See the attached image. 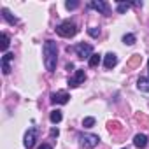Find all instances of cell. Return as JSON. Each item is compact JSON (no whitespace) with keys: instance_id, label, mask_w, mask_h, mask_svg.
I'll return each mask as SVG.
<instances>
[{"instance_id":"603a6c76","label":"cell","mask_w":149,"mask_h":149,"mask_svg":"<svg viewBox=\"0 0 149 149\" xmlns=\"http://www.w3.org/2000/svg\"><path fill=\"white\" fill-rule=\"evenodd\" d=\"M77 6H79V2H67V4H65V7H67L68 11H72V9H77Z\"/></svg>"},{"instance_id":"e0dca14e","label":"cell","mask_w":149,"mask_h":149,"mask_svg":"<svg viewBox=\"0 0 149 149\" xmlns=\"http://www.w3.org/2000/svg\"><path fill=\"white\" fill-rule=\"evenodd\" d=\"M9 35L7 33H2V51H7V47H9Z\"/></svg>"},{"instance_id":"9c48e42d","label":"cell","mask_w":149,"mask_h":149,"mask_svg":"<svg viewBox=\"0 0 149 149\" xmlns=\"http://www.w3.org/2000/svg\"><path fill=\"white\" fill-rule=\"evenodd\" d=\"M13 60H14V54H13V53H6V54L2 56V70H4L6 76L11 72V61H13Z\"/></svg>"},{"instance_id":"5bb4252c","label":"cell","mask_w":149,"mask_h":149,"mask_svg":"<svg viewBox=\"0 0 149 149\" xmlns=\"http://www.w3.org/2000/svg\"><path fill=\"white\" fill-rule=\"evenodd\" d=\"M142 63V56L140 54H133V58L128 61V68H133V67H139Z\"/></svg>"},{"instance_id":"8992f818","label":"cell","mask_w":149,"mask_h":149,"mask_svg":"<svg viewBox=\"0 0 149 149\" xmlns=\"http://www.w3.org/2000/svg\"><path fill=\"white\" fill-rule=\"evenodd\" d=\"M35 140H37V130H35V128H30V130L26 132V135H25L23 144H25L26 149H32V147L35 146Z\"/></svg>"},{"instance_id":"9a60e30c","label":"cell","mask_w":149,"mask_h":149,"mask_svg":"<svg viewBox=\"0 0 149 149\" xmlns=\"http://www.w3.org/2000/svg\"><path fill=\"white\" fill-rule=\"evenodd\" d=\"M61 118H63V116H61V111H53V112H51V123L56 125V123L61 121Z\"/></svg>"},{"instance_id":"277c9868","label":"cell","mask_w":149,"mask_h":149,"mask_svg":"<svg viewBox=\"0 0 149 149\" xmlns=\"http://www.w3.org/2000/svg\"><path fill=\"white\" fill-rule=\"evenodd\" d=\"M74 51L77 53V56H79L81 60H84V58H91V56H93V47H91L90 44H84V42L77 44L76 47H74Z\"/></svg>"},{"instance_id":"6da1fadb","label":"cell","mask_w":149,"mask_h":149,"mask_svg":"<svg viewBox=\"0 0 149 149\" xmlns=\"http://www.w3.org/2000/svg\"><path fill=\"white\" fill-rule=\"evenodd\" d=\"M42 53H44L46 68L49 72H53L56 68V61H58V46H56V42L54 40H46L44 47H42Z\"/></svg>"},{"instance_id":"ffe728a7","label":"cell","mask_w":149,"mask_h":149,"mask_svg":"<svg viewBox=\"0 0 149 149\" xmlns=\"http://www.w3.org/2000/svg\"><path fill=\"white\" fill-rule=\"evenodd\" d=\"M93 125H95V118H84L83 119V126L84 128H91Z\"/></svg>"},{"instance_id":"4fadbf2b","label":"cell","mask_w":149,"mask_h":149,"mask_svg":"<svg viewBox=\"0 0 149 149\" xmlns=\"http://www.w3.org/2000/svg\"><path fill=\"white\" fill-rule=\"evenodd\" d=\"M2 16H4V19H6L9 25H16V23H18V18H14V16H13V14H11L6 7L2 9Z\"/></svg>"},{"instance_id":"52a82bcc","label":"cell","mask_w":149,"mask_h":149,"mask_svg":"<svg viewBox=\"0 0 149 149\" xmlns=\"http://www.w3.org/2000/svg\"><path fill=\"white\" fill-rule=\"evenodd\" d=\"M90 7L98 11V13H102V14H105V16H109V4L104 2V0H93V2L90 4Z\"/></svg>"},{"instance_id":"5b68a950","label":"cell","mask_w":149,"mask_h":149,"mask_svg":"<svg viewBox=\"0 0 149 149\" xmlns=\"http://www.w3.org/2000/svg\"><path fill=\"white\" fill-rule=\"evenodd\" d=\"M84 79H86V74H84V70H83V68H79V70H76L74 77H70V79H68V86H70V88H77L81 83H84Z\"/></svg>"},{"instance_id":"ac0fdd59","label":"cell","mask_w":149,"mask_h":149,"mask_svg":"<svg viewBox=\"0 0 149 149\" xmlns=\"http://www.w3.org/2000/svg\"><path fill=\"white\" fill-rule=\"evenodd\" d=\"M123 42H125V44H128V46H132V44H135V35H132V33H128V35H125V37H123Z\"/></svg>"},{"instance_id":"cb8c5ba5","label":"cell","mask_w":149,"mask_h":149,"mask_svg":"<svg viewBox=\"0 0 149 149\" xmlns=\"http://www.w3.org/2000/svg\"><path fill=\"white\" fill-rule=\"evenodd\" d=\"M58 128H51V137H58Z\"/></svg>"},{"instance_id":"7c38bea8","label":"cell","mask_w":149,"mask_h":149,"mask_svg":"<svg viewBox=\"0 0 149 149\" xmlns=\"http://www.w3.org/2000/svg\"><path fill=\"white\" fill-rule=\"evenodd\" d=\"M137 86H139V90H140V91L149 93V79H147V77H139Z\"/></svg>"},{"instance_id":"3957f363","label":"cell","mask_w":149,"mask_h":149,"mask_svg":"<svg viewBox=\"0 0 149 149\" xmlns=\"http://www.w3.org/2000/svg\"><path fill=\"white\" fill-rule=\"evenodd\" d=\"M79 140H81V146L86 147V149H93V147H97L98 142H100L98 135H93V133H81V135H79Z\"/></svg>"},{"instance_id":"4316f807","label":"cell","mask_w":149,"mask_h":149,"mask_svg":"<svg viewBox=\"0 0 149 149\" xmlns=\"http://www.w3.org/2000/svg\"><path fill=\"white\" fill-rule=\"evenodd\" d=\"M125 149H126V147H125Z\"/></svg>"},{"instance_id":"d4e9b609","label":"cell","mask_w":149,"mask_h":149,"mask_svg":"<svg viewBox=\"0 0 149 149\" xmlns=\"http://www.w3.org/2000/svg\"><path fill=\"white\" fill-rule=\"evenodd\" d=\"M39 149H53L49 144H42V146H39Z\"/></svg>"},{"instance_id":"7402d4cb","label":"cell","mask_w":149,"mask_h":149,"mask_svg":"<svg viewBox=\"0 0 149 149\" xmlns=\"http://www.w3.org/2000/svg\"><path fill=\"white\" fill-rule=\"evenodd\" d=\"M88 33L91 37H98L100 35V28H88Z\"/></svg>"},{"instance_id":"7a4b0ae2","label":"cell","mask_w":149,"mask_h":149,"mask_svg":"<svg viewBox=\"0 0 149 149\" xmlns=\"http://www.w3.org/2000/svg\"><path fill=\"white\" fill-rule=\"evenodd\" d=\"M56 33H58L60 37L70 39V37H74V35L77 33V26H76V23H74V21L67 19V21H63L61 25L56 26Z\"/></svg>"},{"instance_id":"30bf717a","label":"cell","mask_w":149,"mask_h":149,"mask_svg":"<svg viewBox=\"0 0 149 149\" xmlns=\"http://www.w3.org/2000/svg\"><path fill=\"white\" fill-rule=\"evenodd\" d=\"M133 146L139 147V149H144V147L147 146V137H146L144 133H137V135L133 137Z\"/></svg>"},{"instance_id":"8fae6325","label":"cell","mask_w":149,"mask_h":149,"mask_svg":"<svg viewBox=\"0 0 149 149\" xmlns=\"http://www.w3.org/2000/svg\"><path fill=\"white\" fill-rule=\"evenodd\" d=\"M116 63H118V56L114 53H107L105 54V60H104L105 68H112V67H116Z\"/></svg>"},{"instance_id":"484cf974","label":"cell","mask_w":149,"mask_h":149,"mask_svg":"<svg viewBox=\"0 0 149 149\" xmlns=\"http://www.w3.org/2000/svg\"><path fill=\"white\" fill-rule=\"evenodd\" d=\"M147 67H149V61H147Z\"/></svg>"},{"instance_id":"d6986e66","label":"cell","mask_w":149,"mask_h":149,"mask_svg":"<svg viewBox=\"0 0 149 149\" xmlns=\"http://www.w3.org/2000/svg\"><path fill=\"white\" fill-rule=\"evenodd\" d=\"M100 60H102L100 54H93V56L90 58V67H97V65L100 63Z\"/></svg>"},{"instance_id":"44dd1931","label":"cell","mask_w":149,"mask_h":149,"mask_svg":"<svg viewBox=\"0 0 149 149\" xmlns=\"http://www.w3.org/2000/svg\"><path fill=\"white\" fill-rule=\"evenodd\" d=\"M109 130H111V132H118V130H119V123H118V121H111V123H109Z\"/></svg>"},{"instance_id":"2e32d148","label":"cell","mask_w":149,"mask_h":149,"mask_svg":"<svg viewBox=\"0 0 149 149\" xmlns=\"http://www.w3.org/2000/svg\"><path fill=\"white\" fill-rule=\"evenodd\" d=\"M130 6H132V4H125V2H119V4H118V13H119V14L126 13V11L130 9Z\"/></svg>"},{"instance_id":"ba28073f","label":"cell","mask_w":149,"mask_h":149,"mask_svg":"<svg viewBox=\"0 0 149 149\" xmlns=\"http://www.w3.org/2000/svg\"><path fill=\"white\" fill-rule=\"evenodd\" d=\"M68 98H70V95H68L67 91H56V93L51 95V102H53V104H60V105L67 104Z\"/></svg>"}]
</instances>
